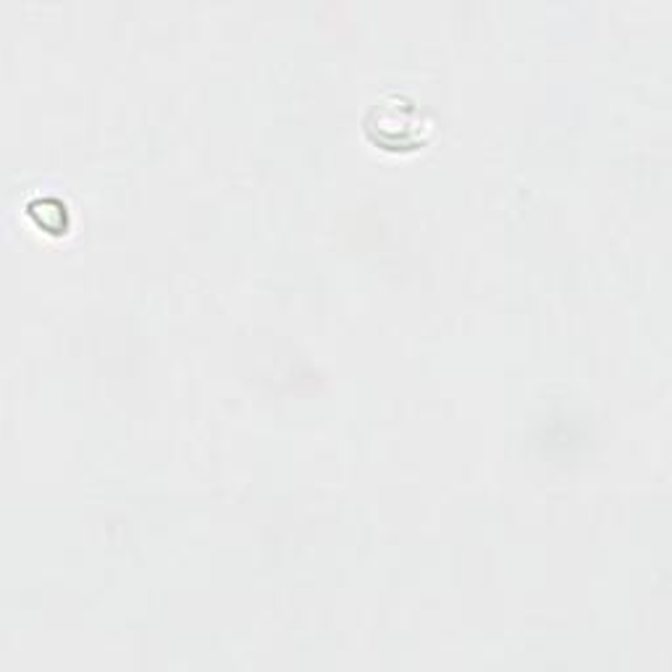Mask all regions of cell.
Returning a JSON list of instances; mask_svg holds the SVG:
<instances>
[{
  "instance_id": "obj_1",
  "label": "cell",
  "mask_w": 672,
  "mask_h": 672,
  "mask_svg": "<svg viewBox=\"0 0 672 672\" xmlns=\"http://www.w3.org/2000/svg\"><path fill=\"white\" fill-rule=\"evenodd\" d=\"M428 129H431V124H428L424 111L399 95L375 103L366 116V135L389 150L415 148L426 140Z\"/></svg>"
},
{
  "instance_id": "obj_2",
  "label": "cell",
  "mask_w": 672,
  "mask_h": 672,
  "mask_svg": "<svg viewBox=\"0 0 672 672\" xmlns=\"http://www.w3.org/2000/svg\"><path fill=\"white\" fill-rule=\"evenodd\" d=\"M30 208H37V210H45V219L39 221V227H48V229H53V232H58V229H66V208L61 206V202H53V200H48V202H43V200H37V202H32Z\"/></svg>"
}]
</instances>
